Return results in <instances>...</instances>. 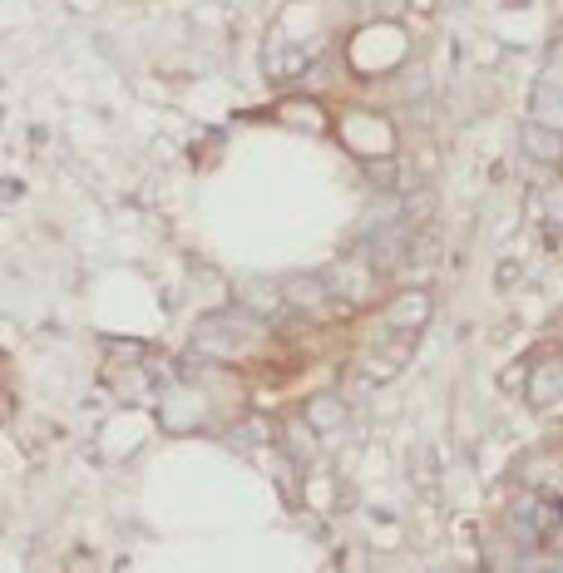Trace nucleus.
Segmentation results:
<instances>
[{
    "label": "nucleus",
    "instance_id": "1",
    "mask_svg": "<svg viewBox=\"0 0 563 573\" xmlns=\"http://www.w3.org/2000/svg\"><path fill=\"white\" fill-rule=\"evenodd\" d=\"M322 282L331 287V297H341V302H366L371 297V282H376V262L366 252H346V257H336L326 267Z\"/></svg>",
    "mask_w": 563,
    "mask_h": 573
},
{
    "label": "nucleus",
    "instance_id": "2",
    "mask_svg": "<svg viewBox=\"0 0 563 573\" xmlns=\"http://www.w3.org/2000/svg\"><path fill=\"white\" fill-rule=\"evenodd\" d=\"M257 331V322H247L238 312H223V317H208L198 336H193V346L198 351H213V361H228V356H238V346Z\"/></svg>",
    "mask_w": 563,
    "mask_h": 573
},
{
    "label": "nucleus",
    "instance_id": "3",
    "mask_svg": "<svg viewBox=\"0 0 563 573\" xmlns=\"http://www.w3.org/2000/svg\"><path fill=\"white\" fill-rule=\"evenodd\" d=\"M529 366V386H524V396H529V406H554L563 396V356L559 346H544L534 361H524Z\"/></svg>",
    "mask_w": 563,
    "mask_h": 573
},
{
    "label": "nucleus",
    "instance_id": "4",
    "mask_svg": "<svg viewBox=\"0 0 563 573\" xmlns=\"http://www.w3.org/2000/svg\"><path fill=\"white\" fill-rule=\"evenodd\" d=\"M534 544L544 549V554H563V499H539L534 504Z\"/></svg>",
    "mask_w": 563,
    "mask_h": 573
},
{
    "label": "nucleus",
    "instance_id": "5",
    "mask_svg": "<svg viewBox=\"0 0 563 573\" xmlns=\"http://www.w3.org/2000/svg\"><path fill=\"white\" fill-rule=\"evenodd\" d=\"M386 322H391V327H401V331H420L425 322H430V297H425L420 287H405L401 297L391 302Z\"/></svg>",
    "mask_w": 563,
    "mask_h": 573
},
{
    "label": "nucleus",
    "instance_id": "6",
    "mask_svg": "<svg viewBox=\"0 0 563 573\" xmlns=\"http://www.w3.org/2000/svg\"><path fill=\"white\" fill-rule=\"evenodd\" d=\"M282 292H287V307H292V312H322L326 302H336L331 287L317 282V277H292Z\"/></svg>",
    "mask_w": 563,
    "mask_h": 573
},
{
    "label": "nucleus",
    "instance_id": "7",
    "mask_svg": "<svg viewBox=\"0 0 563 573\" xmlns=\"http://www.w3.org/2000/svg\"><path fill=\"white\" fill-rule=\"evenodd\" d=\"M302 420H307L317 435H326V430H336V425L346 420V401H341V396H317L312 406L302 410Z\"/></svg>",
    "mask_w": 563,
    "mask_h": 573
},
{
    "label": "nucleus",
    "instance_id": "8",
    "mask_svg": "<svg viewBox=\"0 0 563 573\" xmlns=\"http://www.w3.org/2000/svg\"><path fill=\"white\" fill-rule=\"evenodd\" d=\"M242 307L257 312V317H277V312L287 307V292H282V287H267V282H252V287L242 292Z\"/></svg>",
    "mask_w": 563,
    "mask_h": 573
},
{
    "label": "nucleus",
    "instance_id": "9",
    "mask_svg": "<svg viewBox=\"0 0 563 573\" xmlns=\"http://www.w3.org/2000/svg\"><path fill=\"white\" fill-rule=\"evenodd\" d=\"M430 213H435V193H430V188H420V193H415V198L401 208V228H405V233H420V228L430 223Z\"/></svg>",
    "mask_w": 563,
    "mask_h": 573
},
{
    "label": "nucleus",
    "instance_id": "10",
    "mask_svg": "<svg viewBox=\"0 0 563 573\" xmlns=\"http://www.w3.org/2000/svg\"><path fill=\"white\" fill-rule=\"evenodd\" d=\"M524 144L539 154V159H554L559 154V134H549L544 124H534V129H524Z\"/></svg>",
    "mask_w": 563,
    "mask_h": 573
},
{
    "label": "nucleus",
    "instance_id": "11",
    "mask_svg": "<svg viewBox=\"0 0 563 573\" xmlns=\"http://www.w3.org/2000/svg\"><path fill=\"white\" fill-rule=\"evenodd\" d=\"M233 440H238V445H247V440H252V445H272V425H267L262 415H257V420H242V430Z\"/></svg>",
    "mask_w": 563,
    "mask_h": 573
},
{
    "label": "nucleus",
    "instance_id": "12",
    "mask_svg": "<svg viewBox=\"0 0 563 573\" xmlns=\"http://www.w3.org/2000/svg\"><path fill=\"white\" fill-rule=\"evenodd\" d=\"M282 119H302V124H312V134L322 129V114L307 109V104H282Z\"/></svg>",
    "mask_w": 563,
    "mask_h": 573
},
{
    "label": "nucleus",
    "instance_id": "13",
    "mask_svg": "<svg viewBox=\"0 0 563 573\" xmlns=\"http://www.w3.org/2000/svg\"><path fill=\"white\" fill-rule=\"evenodd\" d=\"M415 475H420V490H430V485H435V465H430V450H420V455H415Z\"/></svg>",
    "mask_w": 563,
    "mask_h": 573
},
{
    "label": "nucleus",
    "instance_id": "14",
    "mask_svg": "<svg viewBox=\"0 0 563 573\" xmlns=\"http://www.w3.org/2000/svg\"><path fill=\"white\" fill-rule=\"evenodd\" d=\"M410 5H415V15H430L435 10V0H410Z\"/></svg>",
    "mask_w": 563,
    "mask_h": 573
}]
</instances>
